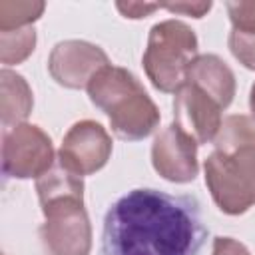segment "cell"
Instances as JSON below:
<instances>
[{
    "label": "cell",
    "instance_id": "6da1fadb",
    "mask_svg": "<svg viewBox=\"0 0 255 255\" xmlns=\"http://www.w3.org/2000/svg\"><path fill=\"white\" fill-rule=\"evenodd\" d=\"M207 231L199 201L139 187L118 197L104 217V255H197Z\"/></svg>",
    "mask_w": 255,
    "mask_h": 255
},
{
    "label": "cell",
    "instance_id": "7a4b0ae2",
    "mask_svg": "<svg viewBox=\"0 0 255 255\" xmlns=\"http://www.w3.org/2000/svg\"><path fill=\"white\" fill-rule=\"evenodd\" d=\"M213 145L203 161L205 185L219 211L243 215L255 205V120L227 116Z\"/></svg>",
    "mask_w": 255,
    "mask_h": 255
},
{
    "label": "cell",
    "instance_id": "3957f363",
    "mask_svg": "<svg viewBox=\"0 0 255 255\" xmlns=\"http://www.w3.org/2000/svg\"><path fill=\"white\" fill-rule=\"evenodd\" d=\"M86 90L90 102L108 116L114 135L124 141H139L159 126V108L128 68H102Z\"/></svg>",
    "mask_w": 255,
    "mask_h": 255
},
{
    "label": "cell",
    "instance_id": "277c9868",
    "mask_svg": "<svg viewBox=\"0 0 255 255\" xmlns=\"http://www.w3.org/2000/svg\"><path fill=\"white\" fill-rule=\"evenodd\" d=\"M197 36L183 20H161L149 28L141 64L151 86L163 94H175L197 58Z\"/></svg>",
    "mask_w": 255,
    "mask_h": 255
},
{
    "label": "cell",
    "instance_id": "5b68a950",
    "mask_svg": "<svg viewBox=\"0 0 255 255\" xmlns=\"http://www.w3.org/2000/svg\"><path fill=\"white\" fill-rule=\"evenodd\" d=\"M50 135L36 124H18L2 135V171L14 179H38L54 163Z\"/></svg>",
    "mask_w": 255,
    "mask_h": 255
},
{
    "label": "cell",
    "instance_id": "8992f818",
    "mask_svg": "<svg viewBox=\"0 0 255 255\" xmlns=\"http://www.w3.org/2000/svg\"><path fill=\"white\" fill-rule=\"evenodd\" d=\"M42 213L40 239L50 255H90L92 223L84 203H62Z\"/></svg>",
    "mask_w": 255,
    "mask_h": 255
},
{
    "label": "cell",
    "instance_id": "52a82bcc",
    "mask_svg": "<svg viewBox=\"0 0 255 255\" xmlns=\"http://www.w3.org/2000/svg\"><path fill=\"white\" fill-rule=\"evenodd\" d=\"M110 66L108 54L86 40H62L48 56V72L52 80L68 90L88 88L94 76Z\"/></svg>",
    "mask_w": 255,
    "mask_h": 255
},
{
    "label": "cell",
    "instance_id": "ba28073f",
    "mask_svg": "<svg viewBox=\"0 0 255 255\" xmlns=\"http://www.w3.org/2000/svg\"><path fill=\"white\" fill-rule=\"evenodd\" d=\"M112 147V135L102 124L82 120L66 131L58 151V161L78 175H92L108 163Z\"/></svg>",
    "mask_w": 255,
    "mask_h": 255
},
{
    "label": "cell",
    "instance_id": "9c48e42d",
    "mask_svg": "<svg viewBox=\"0 0 255 255\" xmlns=\"http://www.w3.org/2000/svg\"><path fill=\"white\" fill-rule=\"evenodd\" d=\"M197 141L175 124L163 128L151 143L153 169L171 183H189L199 173Z\"/></svg>",
    "mask_w": 255,
    "mask_h": 255
},
{
    "label": "cell",
    "instance_id": "30bf717a",
    "mask_svg": "<svg viewBox=\"0 0 255 255\" xmlns=\"http://www.w3.org/2000/svg\"><path fill=\"white\" fill-rule=\"evenodd\" d=\"M221 108L203 90L185 82L173 98V124L191 135L197 145L211 143L223 124Z\"/></svg>",
    "mask_w": 255,
    "mask_h": 255
},
{
    "label": "cell",
    "instance_id": "8fae6325",
    "mask_svg": "<svg viewBox=\"0 0 255 255\" xmlns=\"http://www.w3.org/2000/svg\"><path fill=\"white\" fill-rule=\"evenodd\" d=\"M185 82L203 90L219 104L221 110L231 106L237 90L233 70L217 54H197V58L187 68Z\"/></svg>",
    "mask_w": 255,
    "mask_h": 255
},
{
    "label": "cell",
    "instance_id": "7c38bea8",
    "mask_svg": "<svg viewBox=\"0 0 255 255\" xmlns=\"http://www.w3.org/2000/svg\"><path fill=\"white\" fill-rule=\"evenodd\" d=\"M36 193L42 211L62 203H84V179L56 161L36 179Z\"/></svg>",
    "mask_w": 255,
    "mask_h": 255
},
{
    "label": "cell",
    "instance_id": "4fadbf2b",
    "mask_svg": "<svg viewBox=\"0 0 255 255\" xmlns=\"http://www.w3.org/2000/svg\"><path fill=\"white\" fill-rule=\"evenodd\" d=\"M34 94L30 84L18 72L2 68L0 72V118L2 126L14 128L24 124V120L32 114Z\"/></svg>",
    "mask_w": 255,
    "mask_h": 255
},
{
    "label": "cell",
    "instance_id": "5bb4252c",
    "mask_svg": "<svg viewBox=\"0 0 255 255\" xmlns=\"http://www.w3.org/2000/svg\"><path fill=\"white\" fill-rule=\"evenodd\" d=\"M44 10L42 0H0V32L28 28L42 18Z\"/></svg>",
    "mask_w": 255,
    "mask_h": 255
},
{
    "label": "cell",
    "instance_id": "9a60e30c",
    "mask_svg": "<svg viewBox=\"0 0 255 255\" xmlns=\"http://www.w3.org/2000/svg\"><path fill=\"white\" fill-rule=\"evenodd\" d=\"M36 48V30L34 26L0 32V62L4 66L22 64Z\"/></svg>",
    "mask_w": 255,
    "mask_h": 255
},
{
    "label": "cell",
    "instance_id": "2e32d148",
    "mask_svg": "<svg viewBox=\"0 0 255 255\" xmlns=\"http://www.w3.org/2000/svg\"><path fill=\"white\" fill-rule=\"evenodd\" d=\"M225 10L233 30L255 34V0H229Z\"/></svg>",
    "mask_w": 255,
    "mask_h": 255
},
{
    "label": "cell",
    "instance_id": "e0dca14e",
    "mask_svg": "<svg viewBox=\"0 0 255 255\" xmlns=\"http://www.w3.org/2000/svg\"><path fill=\"white\" fill-rule=\"evenodd\" d=\"M227 46L239 64L255 72V34H245V32L231 28L227 36Z\"/></svg>",
    "mask_w": 255,
    "mask_h": 255
},
{
    "label": "cell",
    "instance_id": "ac0fdd59",
    "mask_svg": "<svg viewBox=\"0 0 255 255\" xmlns=\"http://www.w3.org/2000/svg\"><path fill=\"white\" fill-rule=\"evenodd\" d=\"M116 8L122 12L124 18L141 20V18L151 16L155 10H161V4H149V2H116Z\"/></svg>",
    "mask_w": 255,
    "mask_h": 255
},
{
    "label": "cell",
    "instance_id": "d6986e66",
    "mask_svg": "<svg viewBox=\"0 0 255 255\" xmlns=\"http://www.w3.org/2000/svg\"><path fill=\"white\" fill-rule=\"evenodd\" d=\"M213 2H175V4H161V10L173 12V14H183L191 18H203L211 10Z\"/></svg>",
    "mask_w": 255,
    "mask_h": 255
},
{
    "label": "cell",
    "instance_id": "ffe728a7",
    "mask_svg": "<svg viewBox=\"0 0 255 255\" xmlns=\"http://www.w3.org/2000/svg\"><path fill=\"white\" fill-rule=\"evenodd\" d=\"M211 255H251L249 249L233 237H215Z\"/></svg>",
    "mask_w": 255,
    "mask_h": 255
},
{
    "label": "cell",
    "instance_id": "44dd1931",
    "mask_svg": "<svg viewBox=\"0 0 255 255\" xmlns=\"http://www.w3.org/2000/svg\"><path fill=\"white\" fill-rule=\"evenodd\" d=\"M249 110H251V118L255 120V82H253L251 92H249Z\"/></svg>",
    "mask_w": 255,
    "mask_h": 255
}]
</instances>
